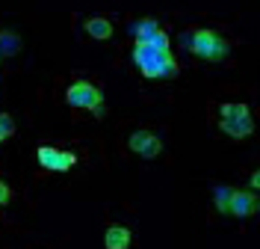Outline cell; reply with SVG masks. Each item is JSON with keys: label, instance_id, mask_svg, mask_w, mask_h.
<instances>
[{"label": "cell", "instance_id": "6da1fadb", "mask_svg": "<svg viewBox=\"0 0 260 249\" xmlns=\"http://www.w3.org/2000/svg\"><path fill=\"white\" fill-rule=\"evenodd\" d=\"M180 45H183L186 50H192L195 57L207 60V63H219V60H225L228 50H231V45H228L216 30H195V33H183Z\"/></svg>", "mask_w": 260, "mask_h": 249}, {"label": "cell", "instance_id": "7a4b0ae2", "mask_svg": "<svg viewBox=\"0 0 260 249\" xmlns=\"http://www.w3.org/2000/svg\"><path fill=\"white\" fill-rule=\"evenodd\" d=\"M65 101L71 107H83V110H98L104 104V92L98 89L95 83L89 80H74L65 89Z\"/></svg>", "mask_w": 260, "mask_h": 249}, {"label": "cell", "instance_id": "3957f363", "mask_svg": "<svg viewBox=\"0 0 260 249\" xmlns=\"http://www.w3.org/2000/svg\"><path fill=\"white\" fill-rule=\"evenodd\" d=\"M36 160L45 169H50V172H68L71 166L77 163V154L65 151V149H53V146H39L36 149Z\"/></svg>", "mask_w": 260, "mask_h": 249}, {"label": "cell", "instance_id": "277c9868", "mask_svg": "<svg viewBox=\"0 0 260 249\" xmlns=\"http://www.w3.org/2000/svg\"><path fill=\"white\" fill-rule=\"evenodd\" d=\"M257 208H260V199L251 190H234L231 193V216L245 219V216L257 214Z\"/></svg>", "mask_w": 260, "mask_h": 249}, {"label": "cell", "instance_id": "5b68a950", "mask_svg": "<svg viewBox=\"0 0 260 249\" xmlns=\"http://www.w3.org/2000/svg\"><path fill=\"white\" fill-rule=\"evenodd\" d=\"M130 240H133V234H130L127 226H110L107 234H104V246L107 249H127Z\"/></svg>", "mask_w": 260, "mask_h": 249}, {"label": "cell", "instance_id": "8992f818", "mask_svg": "<svg viewBox=\"0 0 260 249\" xmlns=\"http://www.w3.org/2000/svg\"><path fill=\"white\" fill-rule=\"evenodd\" d=\"M130 33L136 36V45H148L154 36L160 33V24H157L154 18H142V21H136V24L130 27Z\"/></svg>", "mask_w": 260, "mask_h": 249}, {"label": "cell", "instance_id": "52a82bcc", "mask_svg": "<svg viewBox=\"0 0 260 249\" xmlns=\"http://www.w3.org/2000/svg\"><path fill=\"white\" fill-rule=\"evenodd\" d=\"M86 33L92 36V39H98V42H107V39H113L115 30L107 18H89L86 21Z\"/></svg>", "mask_w": 260, "mask_h": 249}, {"label": "cell", "instance_id": "ba28073f", "mask_svg": "<svg viewBox=\"0 0 260 249\" xmlns=\"http://www.w3.org/2000/svg\"><path fill=\"white\" fill-rule=\"evenodd\" d=\"M219 128H222L228 136H234V140H245V136L254 133V122H251V119H243V122H219Z\"/></svg>", "mask_w": 260, "mask_h": 249}, {"label": "cell", "instance_id": "9c48e42d", "mask_svg": "<svg viewBox=\"0 0 260 249\" xmlns=\"http://www.w3.org/2000/svg\"><path fill=\"white\" fill-rule=\"evenodd\" d=\"M243 119H251L248 104H222L219 107V122H243Z\"/></svg>", "mask_w": 260, "mask_h": 249}, {"label": "cell", "instance_id": "30bf717a", "mask_svg": "<svg viewBox=\"0 0 260 249\" xmlns=\"http://www.w3.org/2000/svg\"><path fill=\"white\" fill-rule=\"evenodd\" d=\"M18 50H21V36L12 33V30H3L0 33V53L3 57H15Z\"/></svg>", "mask_w": 260, "mask_h": 249}, {"label": "cell", "instance_id": "8fae6325", "mask_svg": "<svg viewBox=\"0 0 260 249\" xmlns=\"http://www.w3.org/2000/svg\"><path fill=\"white\" fill-rule=\"evenodd\" d=\"M151 136H154L151 131H133L127 136V149L133 151V154H142V151H145V146L151 143Z\"/></svg>", "mask_w": 260, "mask_h": 249}, {"label": "cell", "instance_id": "7c38bea8", "mask_svg": "<svg viewBox=\"0 0 260 249\" xmlns=\"http://www.w3.org/2000/svg\"><path fill=\"white\" fill-rule=\"evenodd\" d=\"M231 187H216V208L219 214H231Z\"/></svg>", "mask_w": 260, "mask_h": 249}, {"label": "cell", "instance_id": "4fadbf2b", "mask_svg": "<svg viewBox=\"0 0 260 249\" xmlns=\"http://www.w3.org/2000/svg\"><path fill=\"white\" fill-rule=\"evenodd\" d=\"M160 151H162V140L157 136V133H154V136H151V143L145 146V151H142L139 157H145V160H154V157H157Z\"/></svg>", "mask_w": 260, "mask_h": 249}, {"label": "cell", "instance_id": "5bb4252c", "mask_svg": "<svg viewBox=\"0 0 260 249\" xmlns=\"http://www.w3.org/2000/svg\"><path fill=\"white\" fill-rule=\"evenodd\" d=\"M178 74H180V66H178V60H175V57L169 53V57L162 60V77H169V80H175Z\"/></svg>", "mask_w": 260, "mask_h": 249}, {"label": "cell", "instance_id": "9a60e30c", "mask_svg": "<svg viewBox=\"0 0 260 249\" xmlns=\"http://www.w3.org/2000/svg\"><path fill=\"white\" fill-rule=\"evenodd\" d=\"M12 136H15V122L9 113H3L0 116V140H12Z\"/></svg>", "mask_w": 260, "mask_h": 249}, {"label": "cell", "instance_id": "2e32d148", "mask_svg": "<svg viewBox=\"0 0 260 249\" xmlns=\"http://www.w3.org/2000/svg\"><path fill=\"white\" fill-rule=\"evenodd\" d=\"M12 202V190H9V184H0V205H9Z\"/></svg>", "mask_w": 260, "mask_h": 249}, {"label": "cell", "instance_id": "e0dca14e", "mask_svg": "<svg viewBox=\"0 0 260 249\" xmlns=\"http://www.w3.org/2000/svg\"><path fill=\"white\" fill-rule=\"evenodd\" d=\"M248 184H251V190H260V169H254V172H251Z\"/></svg>", "mask_w": 260, "mask_h": 249}]
</instances>
